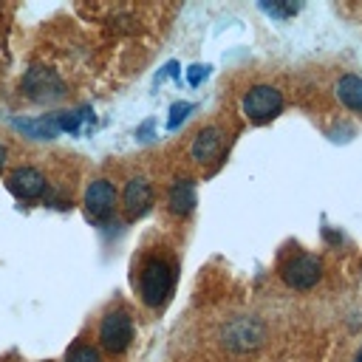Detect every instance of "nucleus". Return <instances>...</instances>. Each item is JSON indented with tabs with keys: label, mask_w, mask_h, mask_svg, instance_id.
I'll return each instance as SVG.
<instances>
[{
	"label": "nucleus",
	"mask_w": 362,
	"mask_h": 362,
	"mask_svg": "<svg viewBox=\"0 0 362 362\" xmlns=\"http://www.w3.org/2000/svg\"><path fill=\"white\" fill-rule=\"evenodd\" d=\"M6 158H8V150H6V144L0 141V170L6 167Z\"/></svg>",
	"instance_id": "18"
},
{
	"label": "nucleus",
	"mask_w": 362,
	"mask_h": 362,
	"mask_svg": "<svg viewBox=\"0 0 362 362\" xmlns=\"http://www.w3.org/2000/svg\"><path fill=\"white\" fill-rule=\"evenodd\" d=\"M23 93L37 102V105H54L59 99H65L68 88L62 82V76L48 68V65H31L25 74H23Z\"/></svg>",
	"instance_id": "3"
},
{
	"label": "nucleus",
	"mask_w": 362,
	"mask_h": 362,
	"mask_svg": "<svg viewBox=\"0 0 362 362\" xmlns=\"http://www.w3.org/2000/svg\"><path fill=\"white\" fill-rule=\"evenodd\" d=\"M198 204V192H195V181L187 175H178L170 189H167V209L175 218H187Z\"/></svg>",
	"instance_id": "10"
},
{
	"label": "nucleus",
	"mask_w": 362,
	"mask_h": 362,
	"mask_svg": "<svg viewBox=\"0 0 362 362\" xmlns=\"http://www.w3.org/2000/svg\"><path fill=\"white\" fill-rule=\"evenodd\" d=\"M221 147H223V130L209 124V127L195 133V139L189 144V156H192L195 164H209L212 158H218Z\"/></svg>",
	"instance_id": "11"
},
{
	"label": "nucleus",
	"mask_w": 362,
	"mask_h": 362,
	"mask_svg": "<svg viewBox=\"0 0 362 362\" xmlns=\"http://www.w3.org/2000/svg\"><path fill=\"white\" fill-rule=\"evenodd\" d=\"M133 286L147 308H161L175 288V260L167 252H150L133 272Z\"/></svg>",
	"instance_id": "1"
},
{
	"label": "nucleus",
	"mask_w": 362,
	"mask_h": 362,
	"mask_svg": "<svg viewBox=\"0 0 362 362\" xmlns=\"http://www.w3.org/2000/svg\"><path fill=\"white\" fill-rule=\"evenodd\" d=\"M8 189L20 198V201H37V198H45L48 195V178L40 167L34 164H23V167H14L6 178Z\"/></svg>",
	"instance_id": "8"
},
{
	"label": "nucleus",
	"mask_w": 362,
	"mask_h": 362,
	"mask_svg": "<svg viewBox=\"0 0 362 362\" xmlns=\"http://www.w3.org/2000/svg\"><path fill=\"white\" fill-rule=\"evenodd\" d=\"M260 8L277 20H286V17H294L300 11V3H260Z\"/></svg>",
	"instance_id": "15"
},
{
	"label": "nucleus",
	"mask_w": 362,
	"mask_h": 362,
	"mask_svg": "<svg viewBox=\"0 0 362 362\" xmlns=\"http://www.w3.org/2000/svg\"><path fill=\"white\" fill-rule=\"evenodd\" d=\"M130 342H133V317H130V311L122 308V305L107 308L105 317L99 320V345L107 354L119 356L130 348Z\"/></svg>",
	"instance_id": "5"
},
{
	"label": "nucleus",
	"mask_w": 362,
	"mask_h": 362,
	"mask_svg": "<svg viewBox=\"0 0 362 362\" xmlns=\"http://www.w3.org/2000/svg\"><path fill=\"white\" fill-rule=\"evenodd\" d=\"M280 277L294 291H308L322 280V260L311 252H291L280 263Z\"/></svg>",
	"instance_id": "4"
},
{
	"label": "nucleus",
	"mask_w": 362,
	"mask_h": 362,
	"mask_svg": "<svg viewBox=\"0 0 362 362\" xmlns=\"http://www.w3.org/2000/svg\"><path fill=\"white\" fill-rule=\"evenodd\" d=\"M23 133L34 136V139H54L59 133V124H57V116H42V119H23V122H14Z\"/></svg>",
	"instance_id": "13"
},
{
	"label": "nucleus",
	"mask_w": 362,
	"mask_h": 362,
	"mask_svg": "<svg viewBox=\"0 0 362 362\" xmlns=\"http://www.w3.org/2000/svg\"><path fill=\"white\" fill-rule=\"evenodd\" d=\"M82 204H85V215H88L90 221L105 223V221L116 212V206H119V192H116L113 181H107V178H93V181L88 184V189H85Z\"/></svg>",
	"instance_id": "7"
},
{
	"label": "nucleus",
	"mask_w": 362,
	"mask_h": 362,
	"mask_svg": "<svg viewBox=\"0 0 362 362\" xmlns=\"http://www.w3.org/2000/svg\"><path fill=\"white\" fill-rule=\"evenodd\" d=\"M65 362H102L99 351L88 342H74L68 351H65Z\"/></svg>",
	"instance_id": "14"
},
{
	"label": "nucleus",
	"mask_w": 362,
	"mask_h": 362,
	"mask_svg": "<svg viewBox=\"0 0 362 362\" xmlns=\"http://www.w3.org/2000/svg\"><path fill=\"white\" fill-rule=\"evenodd\" d=\"M240 107H243V116L252 124H266V122H272V119L280 116V110H283V93L274 85H255V88L246 90Z\"/></svg>",
	"instance_id": "6"
},
{
	"label": "nucleus",
	"mask_w": 362,
	"mask_h": 362,
	"mask_svg": "<svg viewBox=\"0 0 362 362\" xmlns=\"http://www.w3.org/2000/svg\"><path fill=\"white\" fill-rule=\"evenodd\" d=\"M192 110H195V105H192V102H175V105L170 107L167 127H170V130H175V127H178V124H181V122H184V119L192 113Z\"/></svg>",
	"instance_id": "16"
},
{
	"label": "nucleus",
	"mask_w": 362,
	"mask_h": 362,
	"mask_svg": "<svg viewBox=\"0 0 362 362\" xmlns=\"http://www.w3.org/2000/svg\"><path fill=\"white\" fill-rule=\"evenodd\" d=\"M266 339V325L257 317H232L221 328V345L232 354H249L257 351Z\"/></svg>",
	"instance_id": "2"
},
{
	"label": "nucleus",
	"mask_w": 362,
	"mask_h": 362,
	"mask_svg": "<svg viewBox=\"0 0 362 362\" xmlns=\"http://www.w3.org/2000/svg\"><path fill=\"white\" fill-rule=\"evenodd\" d=\"M334 90H337V99H339L348 110L362 113V76H356V74H342V76L337 79Z\"/></svg>",
	"instance_id": "12"
},
{
	"label": "nucleus",
	"mask_w": 362,
	"mask_h": 362,
	"mask_svg": "<svg viewBox=\"0 0 362 362\" xmlns=\"http://www.w3.org/2000/svg\"><path fill=\"white\" fill-rule=\"evenodd\" d=\"M354 362H362V348H359V354H356V359Z\"/></svg>",
	"instance_id": "19"
},
{
	"label": "nucleus",
	"mask_w": 362,
	"mask_h": 362,
	"mask_svg": "<svg viewBox=\"0 0 362 362\" xmlns=\"http://www.w3.org/2000/svg\"><path fill=\"white\" fill-rule=\"evenodd\" d=\"M209 76V65H189L187 68V82L189 85H201Z\"/></svg>",
	"instance_id": "17"
},
{
	"label": "nucleus",
	"mask_w": 362,
	"mask_h": 362,
	"mask_svg": "<svg viewBox=\"0 0 362 362\" xmlns=\"http://www.w3.org/2000/svg\"><path fill=\"white\" fill-rule=\"evenodd\" d=\"M153 201H156V192H153V184L144 175L127 178V184L122 189V209H124V218L127 221L144 218L153 209Z\"/></svg>",
	"instance_id": "9"
}]
</instances>
